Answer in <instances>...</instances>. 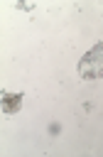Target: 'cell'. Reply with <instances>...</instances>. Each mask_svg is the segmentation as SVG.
<instances>
[{
	"instance_id": "6da1fadb",
	"label": "cell",
	"mask_w": 103,
	"mask_h": 157,
	"mask_svg": "<svg viewBox=\"0 0 103 157\" xmlns=\"http://www.w3.org/2000/svg\"><path fill=\"white\" fill-rule=\"evenodd\" d=\"M78 76L86 81H98L103 78V42H98L93 49H88L78 59Z\"/></svg>"
},
{
	"instance_id": "7a4b0ae2",
	"label": "cell",
	"mask_w": 103,
	"mask_h": 157,
	"mask_svg": "<svg viewBox=\"0 0 103 157\" xmlns=\"http://www.w3.org/2000/svg\"><path fill=\"white\" fill-rule=\"evenodd\" d=\"M22 101H25V93L2 91V113H5V115H17L20 108H22Z\"/></svg>"
},
{
	"instance_id": "3957f363",
	"label": "cell",
	"mask_w": 103,
	"mask_h": 157,
	"mask_svg": "<svg viewBox=\"0 0 103 157\" xmlns=\"http://www.w3.org/2000/svg\"><path fill=\"white\" fill-rule=\"evenodd\" d=\"M49 132H52V135H59V125L52 123V125H49Z\"/></svg>"
}]
</instances>
